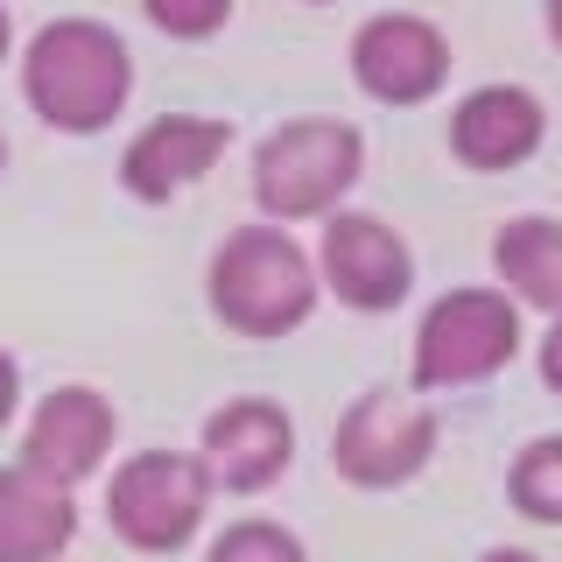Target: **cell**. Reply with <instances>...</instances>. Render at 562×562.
Returning <instances> with one entry per match:
<instances>
[{
	"instance_id": "cell-1",
	"label": "cell",
	"mask_w": 562,
	"mask_h": 562,
	"mask_svg": "<svg viewBox=\"0 0 562 562\" xmlns=\"http://www.w3.org/2000/svg\"><path fill=\"white\" fill-rule=\"evenodd\" d=\"M22 99L49 134H105L134 99V49L99 14H57L22 43Z\"/></svg>"
},
{
	"instance_id": "cell-2",
	"label": "cell",
	"mask_w": 562,
	"mask_h": 562,
	"mask_svg": "<svg viewBox=\"0 0 562 562\" xmlns=\"http://www.w3.org/2000/svg\"><path fill=\"white\" fill-rule=\"evenodd\" d=\"M204 303L233 338H289L303 330L316 303H324V274L316 254L289 225L260 218V225H233L204 260Z\"/></svg>"
},
{
	"instance_id": "cell-3",
	"label": "cell",
	"mask_w": 562,
	"mask_h": 562,
	"mask_svg": "<svg viewBox=\"0 0 562 562\" xmlns=\"http://www.w3.org/2000/svg\"><path fill=\"white\" fill-rule=\"evenodd\" d=\"M254 204L274 225H310L345 211V198L366 176V134L338 113H295L274 120L254 140Z\"/></svg>"
},
{
	"instance_id": "cell-4",
	"label": "cell",
	"mask_w": 562,
	"mask_h": 562,
	"mask_svg": "<svg viewBox=\"0 0 562 562\" xmlns=\"http://www.w3.org/2000/svg\"><path fill=\"white\" fill-rule=\"evenodd\" d=\"M527 330H520V303L499 281H464L443 289L415 324L408 345V386L415 394H457V386H485L492 373L520 359Z\"/></svg>"
},
{
	"instance_id": "cell-5",
	"label": "cell",
	"mask_w": 562,
	"mask_h": 562,
	"mask_svg": "<svg viewBox=\"0 0 562 562\" xmlns=\"http://www.w3.org/2000/svg\"><path fill=\"white\" fill-rule=\"evenodd\" d=\"M218 499L198 450H134L105 479V527L134 555H176L198 541V527Z\"/></svg>"
},
{
	"instance_id": "cell-6",
	"label": "cell",
	"mask_w": 562,
	"mask_h": 562,
	"mask_svg": "<svg viewBox=\"0 0 562 562\" xmlns=\"http://www.w3.org/2000/svg\"><path fill=\"white\" fill-rule=\"evenodd\" d=\"M436 443H443V422L415 386L408 394L401 386H366L330 429V471L359 492H394L429 471Z\"/></svg>"
},
{
	"instance_id": "cell-7",
	"label": "cell",
	"mask_w": 562,
	"mask_h": 562,
	"mask_svg": "<svg viewBox=\"0 0 562 562\" xmlns=\"http://www.w3.org/2000/svg\"><path fill=\"white\" fill-rule=\"evenodd\" d=\"M316 274H324V295H338L345 310L380 316V310H401L415 295V246L380 211L345 204L316 233Z\"/></svg>"
},
{
	"instance_id": "cell-8",
	"label": "cell",
	"mask_w": 562,
	"mask_h": 562,
	"mask_svg": "<svg viewBox=\"0 0 562 562\" xmlns=\"http://www.w3.org/2000/svg\"><path fill=\"white\" fill-rule=\"evenodd\" d=\"M351 85H359L373 105H429L450 85V35L415 8H380L351 29L345 43Z\"/></svg>"
},
{
	"instance_id": "cell-9",
	"label": "cell",
	"mask_w": 562,
	"mask_h": 562,
	"mask_svg": "<svg viewBox=\"0 0 562 562\" xmlns=\"http://www.w3.org/2000/svg\"><path fill=\"white\" fill-rule=\"evenodd\" d=\"M198 457H204V471H211L218 492L254 499V492L289 479V464H295V415L281 408V401H268V394H233V401H218V408L204 415Z\"/></svg>"
},
{
	"instance_id": "cell-10",
	"label": "cell",
	"mask_w": 562,
	"mask_h": 562,
	"mask_svg": "<svg viewBox=\"0 0 562 562\" xmlns=\"http://www.w3.org/2000/svg\"><path fill=\"white\" fill-rule=\"evenodd\" d=\"M225 148H233V120H218V113H155L148 127L127 134L113 176L134 204H169V198H183L190 183H204V176L225 162Z\"/></svg>"
},
{
	"instance_id": "cell-11",
	"label": "cell",
	"mask_w": 562,
	"mask_h": 562,
	"mask_svg": "<svg viewBox=\"0 0 562 562\" xmlns=\"http://www.w3.org/2000/svg\"><path fill=\"white\" fill-rule=\"evenodd\" d=\"M541 140H549V105H541L535 85L492 78L450 105V162L471 176H506L535 162Z\"/></svg>"
},
{
	"instance_id": "cell-12",
	"label": "cell",
	"mask_w": 562,
	"mask_h": 562,
	"mask_svg": "<svg viewBox=\"0 0 562 562\" xmlns=\"http://www.w3.org/2000/svg\"><path fill=\"white\" fill-rule=\"evenodd\" d=\"M120 443V408L113 394H99L92 380H64L35 401L29 429H22V464L43 479L85 485L92 471H105V457Z\"/></svg>"
},
{
	"instance_id": "cell-13",
	"label": "cell",
	"mask_w": 562,
	"mask_h": 562,
	"mask_svg": "<svg viewBox=\"0 0 562 562\" xmlns=\"http://www.w3.org/2000/svg\"><path fill=\"white\" fill-rule=\"evenodd\" d=\"M78 541V485L43 479L22 457L0 464V562H64Z\"/></svg>"
},
{
	"instance_id": "cell-14",
	"label": "cell",
	"mask_w": 562,
	"mask_h": 562,
	"mask_svg": "<svg viewBox=\"0 0 562 562\" xmlns=\"http://www.w3.org/2000/svg\"><path fill=\"white\" fill-rule=\"evenodd\" d=\"M492 281L520 310H562V218L555 211H514L492 233Z\"/></svg>"
},
{
	"instance_id": "cell-15",
	"label": "cell",
	"mask_w": 562,
	"mask_h": 562,
	"mask_svg": "<svg viewBox=\"0 0 562 562\" xmlns=\"http://www.w3.org/2000/svg\"><path fill=\"white\" fill-rule=\"evenodd\" d=\"M506 506L535 527H562V429L527 436L506 464Z\"/></svg>"
},
{
	"instance_id": "cell-16",
	"label": "cell",
	"mask_w": 562,
	"mask_h": 562,
	"mask_svg": "<svg viewBox=\"0 0 562 562\" xmlns=\"http://www.w3.org/2000/svg\"><path fill=\"white\" fill-rule=\"evenodd\" d=\"M204 562H310V549H303L295 527H281L268 514H246V520H225L218 535H211Z\"/></svg>"
},
{
	"instance_id": "cell-17",
	"label": "cell",
	"mask_w": 562,
	"mask_h": 562,
	"mask_svg": "<svg viewBox=\"0 0 562 562\" xmlns=\"http://www.w3.org/2000/svg\"><path fill=\"white\" fill-rule=\"evenodd\" d=\"M233 8L239 0H140V14H148L169 43H204V35H218L233 22Z\"/></svg>"
},
{
	"instance_id": "cell-18",
	"label": "cell",
	"mask_w": 562,
	"mask_h": 562,
	"mask_svg": "<svg viewBox=\"0 0 562 562\" xmlns=\"http://www.w3.org/2000/svg\"><path fill=\"white\" fill-rule=\"evenodd\" d=\"M535 366H541V386H549V394H562V310L549 316V330H541Z\"/></svg>"
},
{
	"instance_id": "cell-19",
	"label": "cell",
	"mask_w": 562,
	"mask_h": 562,
	"mask_svg": "<svg viewBox=\"0 0 562 562\" xmlns=\"http://www.w3.org/2000/svg\"><path fill=\"white\" fill-rule=\"evenodd\" d=\"M14 415H22V359L0 345V429H8Z\"/></svg>"
},
{
	"instance_id": "cell-20",
	"label": "cell",
	"mask_w": 562,
	"mask_h": 562,
	"mask_svg": "<svg viewBox=\"0 0 562 562\" xmlns=\"http://www.w3.org/2000/svg\"><path fill=\"white\" fill-rule=\"evenodd\" d=\"M541 29H549V43L562 49V0H541Z\"/></svg>"
},
{
	"instance_id": "cell-21",
	"label": "cell",
	"mask_w": 562,
	"mask_h": 562,
	"mask_svg": "<svg viewBox=\"0 0 562 562\" xmlns=\"http://www.w3.org/2000/svg\"><path fill=\"white\" fill-rule=\"evenodd\" d=\"M479 562H541V555L535 549H506V541H499V549H485Z\"/></svg>"
},
{
	"instance_id": "cell-22",
	"label": "cell",
	"mask_w": 562,
	"mask_h": 562,
	"mask_svg": "<svg viewBox=\"0 0 562 562\" xmlns=\"http://www.w3.org/2000/svg\"><path fill=\"white\" fill-rule=\"evenodd\" d=\"M14 57V14H8V0H0V64Z\"/></svg>"
},
{
	"instance_id": "cell-23",
	"label": "cell",
	"mask_w": 562,
	"mask_h": 562,
	"mask_svg": "<svg viewBox=\"0 0 562 562\" xmlns=\"http://www.w3.org/2000/svg\"><path fill=\"white\" fill-rule=\"evenodd\" d=\"M0 176H8V134H0Z\"/></svg>"
},
{
	"instance_id": "cell-24",
	"label": "cell",
	"mask_w": 562,
	"mask_h": 562,
	"mask_svg": "<svg viewBox=\"0 0 562 562\" xmlns=\"http://www.w3.org/2000/svg\"><path fill=\"white\" fill-rule=\"evenodd\" d=\"M303 8H330V0H303Z\"/></svg>"
}]
</instances>
